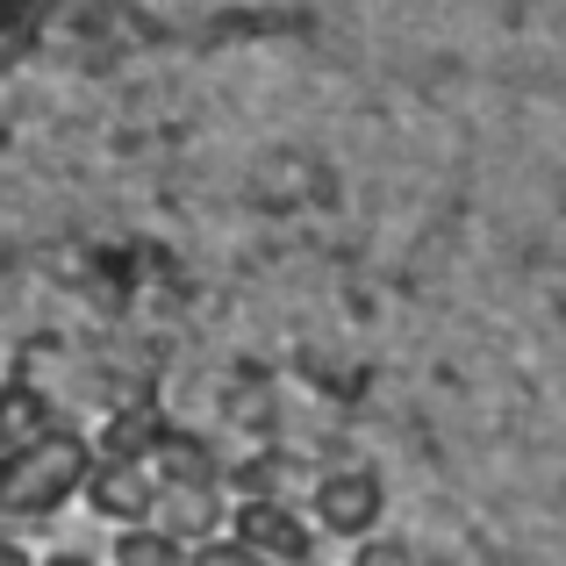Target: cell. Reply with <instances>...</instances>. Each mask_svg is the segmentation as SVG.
Here are the masks:
<instances>
[{
  "instance_id": "obj_1",
  "label": "cell",
  "mask_w": 566,
  "mask_h": 566,
  "mask_svg": "<svg viewBox=\"0 0 566 566\" xmlns=\"http://www.w3.org/2000/svg\"><path fill=\"white\" fill-rule=\"evenodd\" d=\"M86 473H94V444L72 423H51L43 438L0 452V524L14 531L51 524L72 495H86Z\"/></svg>"
},
{
  "instance_id": "obj_2",
  "label": "cell",
  "mask_w": 566,
  "mask_h": 566,
  "mask_svg": "<svg viewBox=\"0 0 566 566\" xmlns=\"http://www.w3.org/2000/svg\"><path fill=\"white\" fill-rule=\"evenodd\" d=\"M380 516H387V488H380V473L374 467H331L316 481V524L331 531V538H374L380 531Z\"/></svg>"
},
{
  "instance_id": "obj_3",
  "label": "cell",
  "mask_w": 566,
  "mask_h": 566,
  "mask_svg": "<svg viewBox=\"0 0 566 566\" xmlns=\"http://www.w3.org/2000/svg\"><path fill=\"white\" fill-rule=\"evenodd\" d=\"M230 538L244 545V553H259L265 566H308L316 559V531H308L287 502H237Z\"/></svg>"
},
{
  "instance_id": "obj_4",
  "label": "cell",
  "mask_w": 566,
  "mask_h": 566,
  "mask_svg": "<svg viewBox=\"0 0 566 566\" xmlns=\"http://www.w3.org/2000/svg\"><path fill=\"white\" fill-rule=\"evenodd\" d=\"M86 502H94L101 524L137 531V524H151L158 481H151V467H144V459H101V467L86 473Z\"/></svg>"
},
{
  "instance_id": "obj_5",
  "label": "cell",
  "mask_w": 566,
  "mask_h": 566,
  "mask_svg": "<svg viewBox=\"0 0 566 566\" xmlns=\"http://www.w3.org/2000/svg\"><path fill=\"white\" fill-rule=\"evenodd\" d=\"M230 524V502H222V488H158L151 502V531H166L172 545H208L216 531Z\"/></svg>"
},
{
  "instance_id": "obj_6",
  "label": "cell",
  "mask_w": 566,
  "mask_h": 566,
  "mask_svg": "<svg viewBox=\"0 0 566 566\" xmlns=\"http://www.w3.org/2000/svg\"><path fill=\"white\" fill-rule=\"evenodd\" d=\"M144 467H151L158 488H222L216 452H208L201 438H187V430H158L151 452H144Z\"/></svg>"
},
{
  "instance_id": "obj_7",
  "label": "cell",
  "mask_w": 566,
  "mask_h": 566,
  "mask_svg": "<svg viewBox=\"0 0 566 566\" xmlns=\"http://www.w3.org/2000/svg\"><path fill=\"white\" fill-rule=\"evenodd\" d=\"M57 416H51V395H43L29 374H14V380H0V452H14V444H29V438H43Z\"/></svg>"
},
{
  "instance_id": "obj_8",
  "label": "cell",
  "mask_w": 566,
  "mask_h": 566,
  "mask_svg": "<svg viewBox=\"0 0 566 566\" xmlns=\"http://www.w3.org/2000/svg\"><path fill=\"white\" fill-rule=\"evenodd\" d=\"M108 566H187V545H172L166 531L137 524V531H123V538H115V559Z\"/></svg>"
},
{
  "instance_id": "obj_9",
  "label": "cell",
  "mask_w": 566,
  "mask_h": 566,
  "mask_svg": "<svg viewBox=\"0 0 566 566\" xmlns=\"http://www.w3.org/2000/svg\"><path fill=\"white\" fill-rule=\"evenodd\" d=\"M237 488H244V502H287V459H244Z\"/></svg>"
},
{
  "instance_id": "obj_10",
  "label": "cell",
  "mask_w": 566,
  "mask_h": 566,
  "mask_svg": "<svg viewBox=\"0 0 566 566\" xmlns=\"http://www.w3.org/2000/svg\"><path fill=\"white\" fill-rule=\"evenodd\" d=\"M352 566H416V545L409 538H359V553H352Z\"/></svg>"
},
{
  "instance_id": "obj_11",
  "label": "cell",
  "mask_w": 566,
  "mask_h": 566,
  "mask_svg": "<svg viewBox=\"0 0 566 566\" xmlns=\"http://www.w3.org/2000/svg\"><path fill=\"white\" fill-rule=\"evenodd\" d=\"M187 566H265V559L244 553L237 538H208V545H193V553H187Z\"/></svg>"
},
{
  "instance_id": "obj_12",
  "label": "cell",
  "mask_w": 566,
  "mask_h": 566,
  "mask_svg": "<svg viewBox=\"0 0 566 566\" xmlns=\"http://www.w3.org/2000/svg\"><path fill=\"white\" fill-rule=\"evenodd\" d=\"M0 566H36V553H29L14 531H0Z\"/></svg>"
},
{
  "instance_id": "obj_13",
  "label": "cell",
  "mask_w": 566,
  "mask_h": 566,
  "mask_svg": "<svg viewBox=\"0 0 566 566\" xmlns=\"http://www.w3.org/2000/svg\"><path fill=\"white\" fill-rule=\"evenodd\" d=\"M43 566H94L86 553H57V559H43Z\"/></svg>"
}]
</instances>
